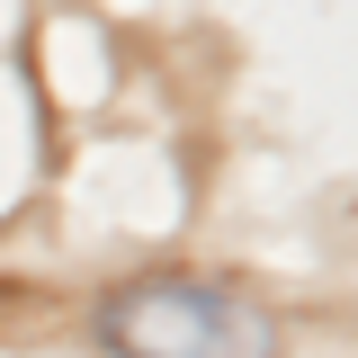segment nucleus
Returning <instances> with one entry per match:
<instances>
[{"instance_id":"obj_1","label":"nucleus","mask_w":358,"mask_h":358,"mask_svg":"<svg viewBox=\"0 0 358 358\" xmlns=\"http://www.w3.org/2000/svg\"><path fill=\"white\" fill-rule=\"evenodd\" d=\"M99 350L108 358H278V322L224 278H126L99 305Z\"/></svg>"}]
</instances>
